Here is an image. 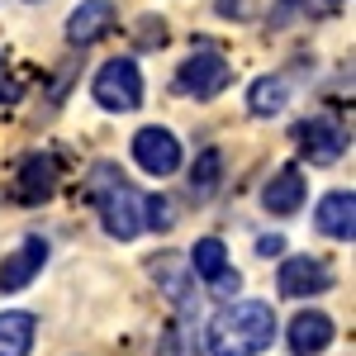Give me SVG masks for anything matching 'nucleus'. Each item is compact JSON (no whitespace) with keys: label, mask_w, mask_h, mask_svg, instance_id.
Here are the masks:
<instances>
[{"label":"nucleus","mask_w":356,"mask_h":356,"mask_svg":"<svg viewBox=\"0 0 356 356\" xmlns=\"http://www.w3.org/2000/svg\"><path fill=\"white\" fill-rule=\"evenodd\" d=\"M290 105V86L280 81V76H257L252 90H247V110L257 114V119H271Z\"/></svg>","instance_id":"nucleus-16"},{"label":"nucleus","mask_w":356,"mask_h":356,"mask_svg":"<svg viewBox=\"0 0 356 356\" xmlns=\"http://www.w3.org/2000/svg\"><path fill=\"white\" fill-rule=\"evenodd\" d=\"M228 81H233V67H228V57L214 53V48H195V53L176 67V90L191 95V100H214Z\"/></svg>","instance_id":"nucleus-4"},{"label":"nucleus","mask_w":356,"mask_h":356,"mask_svg":"<svg viewBox=\"0 0 356 356\" xmlns=\"http://www.w3.org/2000/svg\"><path fill=\"white\" fill-rule=\"evenodd\" d=\"M147 271H152V280H157V290H162L166 300L176 304L181 314H191L195 309V275H191V261H186V257L162 252V257L147 261Z\"/></svg>","instance_id":"nucleus-9"},{"label":"nucleus","mask_w":356,"mask_h":356,"mask_svg":"<svg viewBox=\"0 0 356 356\" xmlns=\"http://www.w3.org/2000/svg\"><path fill=\"white\" fill-rule=\"evenodd\" d=\"M114 19H119V10H114L110 0H81L67 15V43L72 48H90V43H100L114 29Z\"/></svg>","instance_id":"nucleus-10"},{"label":"nucleus","mask_w":356,"mask_h":356,"mask_svg":"<svg viewBox=\"0 0 356 356\" xmlns=\"http://www.w3.org/2000/svg\"><path fill=\"white\" fill-rule=\"evenodd\" d=\"M181 138L171 134V129H162V124H147V129H138L134 134V162L147 171V176H176L181 171Z\"/></svg>","instance_id":"nucleus-5"},{"label":"nucleus","mask_w":356,"mask_h":356,"mask_svg":"<svg viewBox=\"0 0 356 356\" xmlns=\"http://www.w3.org/2000/svg\"><path fill=\"white\" fill-rule=\"evenodd\" d=\"M275 342V309L261 300H233L204 328L209 356H261Z\"/></svg>","instance_id":"nucleus-1"},{"label":"nucleus","mask_w":356,"mask_h":356,"mask_svg":"<svg viewBox=\"0 0 356 356\" xmlns=\"http://www.w3.org/2000/svg\"><path fill=\"white\" fill-rule=\"evenodd\" d=\"M43 261H48V243L43 238H24L0 261V295H15V290L33 285V275L43 271Z\"/></svg>","instance_id":"nucleus-11"},{"label":"nucleus","mask_w":356,"mask_h":356,"mask_svg":"<svg viewBox=\"0 0 356 356\" xmlns=\"http://www.w3.org/2000/svg\"><path fill=\"white\" fill-rule=\"evenodd\" d=\"M314 223L318 233H328L337 243H352L356 238V195L352 191H328L314 209Z\"/></svg>","instance_id":"nucleus-14"},{"label":"nucleus","mask_w":356,"mask_h":356,"mask_svg":"<svg viewBox=\"0 0 356 356\" xmlns=\"http://www.w3.org/2000/svg\"><path fill=\"white\" fill-rule=\"evenodd\" d=\"M304 195H309L304 171H300V166H280L271 181H266V191H261V204L271 209L275 219H290V214H300V209H304Z\"/></svg>","instance_id":"nucleus-12"},{"label":"nucleus","mask_w":356,"mask_h":356,"mask_svg":"<svg viewBox=\"0 0 356 356\" xmlns=\"http://www.w3.org/2000/svg\"><path fill=\"white\" fill-rule=\"evenodd\" d=\"M171 219H176V214H171V204H166L162 195L143 200V228H147V223H152V228H171Z\"/></svg>","instance_id":"nucleus-20"},{"label":"nucleus","mask_w":356,"mask_h":356,"mask_svg":"<svg viewBox=\"0 0 356 356\" xmlns=\"http://www.w3.org/2000/svg\"><path fill=\"white\" fill-rule=\"evenodd\" d=\"M90 200H95L100 223H105L110 238L134 243L138 233H143V195H138L114 166H95V171H90Z\"/></svg>","instance_id":"nucleus-2"},{"label":"nucleus","mask_w":356,"mask_h":356,"mask_svg":"<svg viewBox=\"0 0 356 356\" xmlns=\"http://www.w3.org/2000/svg\"><path fill=\"white\" fill-rule=\"evenodd\" d=\"M186 261H191V275H200V280H209V285H214V280L228 271V247H223L219 238H200Z\"/></svg>","instance_id":"nucleus-17"},{"label":"nucleus","mask_w":356,"mask_h":356,"mask_svg":"<svg viewBox=\"0 0 356 356\" xmlns=\"http://www.w3.org/2000/svg\"><path fill=\"white\" fill-rule=\"evenodd\" d=\"M157 356H200V342H195V332L186 323H176V328H166Z\"/></svg>","instance_id":"nucleus-19"},{"label":"nucleus","mask_w":356,"mask_h":356,"mask_svg":"<svg viewBox=\"0 0 356 356\" xmlns=\"http://www.w3.org/2000/svg\"><path fill=\"white\" fill-rule=\"evenodd\" d=\"M290 352L295 356H318L332 347V337H337V328H332L328 314H318V309H304V314H295L290 318Z\"/></svg>","instance_id":"nucleus-13"},{"label":"nucleus","mask_w":356,"mask_h":356,"mask_svg":"<svg viewBox=\"0 0 356 356\" xmlns=\"http://www.w3.org/2000/svg\"><path fill=\"white\" fill-rule=\"evenodd\" d=\"M209 290H214V295H219V300H228V295H238V290H243V275H238V271H223L219 280H214V285H209Z\"/></svg>","instance_id":"nucleus-22"},{"label":"nucleus","mask_w":356,"mask_h":356,"mask_svg":"<svg viewBox=\"0 0 356 356\" xmlns=\"http://www.w3.org/2000/svg\"><path fill=\"white\" fill-rule=\"evenodd\" d=\"M57 181H62V166H57L53 152H29L19 162V176H15V200L19 204H43V200H53Z\"/></svg>","instance_id":"nucleus-8"},{"label":"nucleus","mask_w":356,"mask_h":356,"mask_svg":"<svg viewBox=\"0 0 356 356\" xmlns=\"http://www.w3.org/2000/svg\"><path fill=\"white\" fill-rule=\"evenodd\" d=\"M33 332H38V318L33 314L5 309L0 314V356H29L33 352Z\"/></svg>","instance_id":"nucleus-15"},{"label":"nucleus","mask_w":356,"mask_h":356,"mask_svg":"<svg viewBox=\"0 0 356 356\" xmlns=\"http://www.w3.org/2000/svg\"><path fill=\"white\" fill-rule=\"evenodd\" d=\"M90 95H95L100 110L134 114L138 105H143V72H138V62H134V57H110V62L95 72Z\"/></svg>","instance_id":"nucleus-3"},{"label":"nucleus","mask_w":356,"mask_h":356,"mask_svg":"<svg viewBox=\"0 0 356 356\" xmlns=\"http://www.w3.org/2000/svg\"><path fill=\"white\" fill-rule=\"evenodd\" d=\"M295 143H300V152L309 162L328 166L347 152V129L337 119H328V114H318V119H304L300 129H295Z\"/></svg>","instance_id":"nucleus-7"},{"label":"nucleus","mask_w":356,"mask_h":356,"mask_svg":"<svg viewBox=\"0 0 356 356\" xmlns=\"http://www.w3.org/2000/svg\"><path fill=\"white\" fill-rule=\"evenodd\" d=\"M275 285H280L285 300H309V295L332 290V271H328V261H318V257H285L280 271H275Z\"/></svg>","instance_id":"nucleus-6"},{"label":"nucleus","mask_w":356,"mask_h":356,"mask_svg":"<svg viewBox=\"0 0 356 356\" xmlns=\"http://www.w3.org/2000/svg\"><path fill=\"white\" fill-rule=\"evenodd\" d=\"M219 181H223V152L219 147H204L191 166V195L195 200H209V195L219 191Z\"/></svg>","instance_id":"nucleus-18"},{"label":"nucleus","mask_w":356,"mask_h":356,"mask_svg":"<svg viewBox=\"0 0 356 356\" xmlns=\"http://www.w3.org/2000/svg\"><path fill=\"white\" fill-rule=\"evenodd\" d=\"M257 252H261V257H280V252H285V238H261V243H257Z\"/></svg>","instance_id":"nucleus-23"},{"label":"nucleus","mask_w":356,"mask_h":356,"mask_svg":"<svg viewBox=\"0 0 356 356\" xmlns=\"http://www.w3.org/2000/svg\"><path fill=\"white\" fill-rule=\"evenodd\" d=\"M219 15H233V19H252V15H257V0H219Z\"/></svg>","instance_id":"nucleus-21"}]
</instances>
